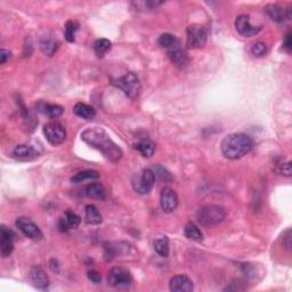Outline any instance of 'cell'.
Returning <instances> with one entry per match:
<instances>
[{"label":"cell","instance_id":"27","mask_svg":"<svg viewBox=\"0 0 292 292\" xmlns=\"http://www.w3.org/2000/svg\"><path fill=\"white\" fill-rule=\"evenodd\" d=\"M157 43L161 46L162 48H166L167 50H170L175 47H177L179 46V43L177 38L174 35L171 34H164L159 37V40H157Z\"/></svg>","mask_w":292,"mask_h":292},{"label":"cell","instance_id":"28","mask_svg":"<svg viewBox=\"0 0 292 292\" xmlns=\"http://www.w3.org/2000/svg\"><path fill=\"white\" fill-rule=\"evenodd\" d=\"M154 249L159 256L168 257L169 256V239L167 238V236H162V238L155 240Z\"/></svg>","mask_w":292,"mask_h":292},{"label":"cell","instance_id":"29","mask_svg":"<svg viewBox=\"0 0 292 292\" xmlns=\"http://www.w3.org/2000/svg\"><path fill=\"white\" fill-rule=\"evenodd\" d=\"M111 46H112V44H111V41L108 39H97L94 43V50L100 57H102L111 49Z\"/></svg>","mask_w":292,"mask_h":292},{"label":"cell","instance_id":"4","mask_svg":"<svg viewBox=\"0 0 292 292\" xmlns=\"http://www.w3.org/2000/svg\"><path fill=\"white\" fill-rule=\"evenodd\" d=\"M225 216L226 211L224 208L217 205L201 207L197 214L198 220L200 221L202 225L206 226L218 225L219 222L225 219Z\"/></svg>","mask_w":292,"mask_h":292},{"label":"cell","instance_id":"21","mask_svg":"<svg viewBox=\"0 0 292 292\" xmlns=\"http://www.w3.org/2000/svg\"><path fill=\"white\" fill-rule=\"evenodd\" d=\"M39 111L43 114L47 115L49 118H58L61 117L64 112V108L57 104H48V103H41L38 105Z\"/></svg>","mask_w":292,"mask_h":292},{"label":"cell","instance_id":"30","mask_svg":"<svg viewBox=\"0 0 292 292\" xmlns=\"http://www.w3.org/2000/svg\"><path fill=\"white\" fill-rule=\"evenodd\" d=\"M79 29V24L77 22L68 21L66 23V27H64V34H66V39L69 43H73L74 37H76V32Z\"/></svg>","mask_w":292,"mask_h":292},{"label":"cell","instance_id":"16","mask_svg":"<svg viewBox=\"0 0 292 292\" xmlns=\"http://www.w3.org/2000/svg\"><path fill=\"white\" fill-rule=\"evenodd\" d=\"M168 57L171 63L179 69H185L189 64L188 54L184 49L180 48L179 46L168 50Z\"/></svg>","mask_w":292,"mask_h":292},{"label":"cell","instance_id":"5","mask_svg":"<svg viewBox=\"0 0 292 292\" xmlns=\"http://www.w3.org/2000/svg\"><path fill=\"white\" fill-rule=\"evenodd\" d=\"M133 277L131 272L123 267L111 268L108 275L109 285L115 289H127L132 285Z\"/></svg>","mask_w":292,"mask_h":292},{"label":"cell","instance_id":"32","mask_svg":"<svg viewBox=\"0 0 292 292\" xmlns=\"http://www.w3.org/2000/svg\"><path fill=\"white\" fill-rule=\"evenodd\" d=\"M276 171L281 175L286 176V177H290L291 176V162L288 161L286 164H280L277 166Z\"/></svg>","mask_w":292,"mask_h":292},{"label":"cell","instance_id":"19","mask_svg":"<svg viewBox=\"0 0 292 292\" xmlns=\"http://www.w3.org/2000/svg\"><path fill=\"white\" fill-rule=\"evenodd\" d=\"M85 196L90 199H96V200H105L108 198V192L101 183H92L86 186Z\"/></svg>","mask_w":292,"mask_h":292},{"label":"cell","instance_id":"17","mask_svg":"<svg viewBox=\"0 0 292 292\" xmlns=\"http://www.w3.org/2000/svg\"><path fill=\"white\" fill-rule=\"evenodd\" d=\"M80 222H81L80 216H78L72 211H67L66 214H64V217L59 219L58 229L62 232H67L69 230H76L77 227L80 225Z\"/></svg>","mask_w":292,"mask_h":292},{"label":"cell","instance_id":"18","mask_svg":"<svg viewBox=\"0 0 292 292\" xmlns=\"http://www.w3.org/2000/svg\"><path fill=\"white\" fill-rule=\"evenodd\" d=\"M39 155L38 151L31 145H17L13 151V156L17 160H32Z\"/></svg>","mask_w":292,"mask_h":292},{"label":"cell","instance_id":"11","mask_svg":"<svg viewBox=\"0 0 292 292\" xmlns=\"http://www.w3.org/2000/svg\"><path fill=\"white\" fill-rule=\"evenodd\" d=\"M160 206L161 209L164 210L167 214H170L178 206V197L174 189L170 187H165L161 191L160 194Z\"/></svg>","mask_w":292,"mask_h":292},{"label":"cell","instance_id":"33","mask_svg":"<svg viewBox=\"0 0 292 292\" xmlns=\"http://www.w3.org/2000/svg\"><path fill=\"white\" fill-rule=\"evenodd\" d=\"M88 279H89L91 282H94V283L99 284L102 280V276L97 271H90V272H88Z\"/></svg>","mask_w":292,"mask_h":292},{"label":"cell","instance_id":"35","mask_svg":"<svg viewBox=\"0 0 292 292\" xmlns=\"http://www.w3.org/2000/svg\"><path fill=\"white\" fill-rule=\"evenodd\" d=\"M283 47L290 52L291 48H292V41H291V32L289 34H286L285 38H284V43H283Z\"/></svg>","mask_w":292,"mask_h":292},{"label":"cell","instance_id":"9","mask_svg":"<svg viewBox=\"0 0 292 292\" xmlns=\"http://www.w3.org/2000/svg\"><path fill=\"white\" fill-rule=\"evenodd\" d=\"M15 225L26 238H29L34 241H40L43 239V232L37 226L31 219L26 217H18L15 221Z\"/></svg>","mask_w":292,"mask_h":292},{"label":"cell","instance_id":"12","mask_svg":"<svg viewBox=\"0 0 292 292\" xmlns=\"http://www.w3.org/2000/svg\"><path fill=\"white\" fill-rule=\"evenodd\" d=\"M0 252H2L3 257L11 256V253L14 250V238L15 234L13 233L12 230L7 229L5 225H2L0 227Z\"/></svg>","mask_w":292,"mask_h":292},{"label":"cell","instance_id":"14","mask_svg":"<svg viewBox=\"0 0 292 292\" xmlns=\"http://www.w3.org/2000/svg\"><path fill=\"white\" fill-rule=\"evenodd\" d=\"M265 11L267 15L271 17V20L274 22L281 23L291 18V9H284L282 8L279 5L270 4L265 7Z\"/></svg>","mask_w":292,"mask_h":292},{"label":"cell","instance_id":"23","mask_svg":"<svg viewBox=\"0 0 292 292\" xmlns=\"http://www.w3.org/2000/svg\"><path fill=\"white\" fill-rule=\"evenodd\" d=\"M86 210V222L90 225H99L103 220V217H102L100 210L94 205H88L85 208Z\"/></svg>","mask_w":292,"mask_h":292},{"label":"cell","instance_id":"25","mask_svg":"<svg viewBox=\"0 0 292 292\" xmlns=\"http://www.w3.org/2000/svg\"><path fill=\"white\" fill-rule=\"evenodd\" d=\"M135 148L144 157H151L155 152V144L152 141H142L135 144Z\"/></svg>","mask_w":292,"mask_h":292},{"label":"cell","instance_id":"24","mask_svg":"<svg viewBox=\"0 0 292 292\" xmlns=\"http://www.w3.org/2000/svg\"><path fill=\"white\" fill-rule=\"evenodd\" d=\"M184 234H185V236H186L188 240L198 241V242H199V241L203 240V234H202L201 230L199 229V227L192 221L187 222L186 226H185Z\"/></svg>","mask_w":292,"mask_h":292},{"label":"cell","instance_id":"15","mask_svg":"<svg viewBox=\"0 0 292 292\" xmlns=\"http://www.w3.org/2000/svg\"><path fill=\"white\" fill-rule=\"evenodd\" d=\"M170 290L174 292H192L193 282L186 275H176L170 280Z\"/></svg>","mask_w":292,"mask_h":292},{"label":"cell","instance_id":"2","mask_svg":"<svg viewBox=\"0 0 292 292\" xmlns=\"http://www.w3.org/2000/svg\"><path fill=\"white\" fill-rule=\"evenodd\" d=\"M253 141L247 134L235 133L224 137L221 141L220 150L226 159L236 160L247 155L252 150Z\"/></svg>","mask_w":292,"mask_h":292},{"label":"cell","instance_id":"1","mask_svg":"<svg viewBox=\"0 0 292 292\" xmlns=\"http://www.w3.org/2000/svg\"><path fill=\"white\" fill-rule=\"evenodd\" d=\"M81 140L88 145L103 153L110 161L118 162L123 155L122 150L112 141V138L104 129L100 127L88 128L81 134Z\"/></svg>","mask_w":292,"mask_h":292},{"label":"cell","instance_id":"26","mask_svg":"<svg viewBox=\"0 0 292 292\" xmlns=\"http://www.w3.org/2000/svg\"><path fill=\"white\" fill-rule=\"evenodd\" d=\"M99 177H100V174L95 170H83L74 175L71 178V182L73 184H80V183L85 182V180L97 179Z\"/></svg>","mask_w":292,"mask_h":292},{"label":"cell","instance_id":"20","mask_svg":"<svg viewBox=\"0 0 292 292\" xmlns=\"http://www.w3.org/2000/svg\"><path fill=\"white\" fill-rule=\"evenodd\" d=\"M73 113L79 118L85 120H92L96 115V111L92 106L85 103H77L73 108Z\"/></svg>","mask_w":292,"mask_h":292},{"label":"cell","instance_id":"7","mask_svg":"<svg viewBox=\"0 0 292 292\" xmlns=\"http://www.w3.org/2000/svg\"><path fill=\"white\" fill-rule=\"evenodd\" d=\"M44 135L46 140L48 141L49 144L54 146L61 145L62 143L66 142L67 140V131L61 123L56 121H52L46 123L44 126Z\"/></svg>","mask_w":292,"mask_h":292},{"label":"cell","instance_id":"34","mask_svg":"<svg viewBox=\"0 0 292 292\" xmlns=\"http://www.w3.org/2000/svg\"><path fill=\"white\" fill-rule=\"evenodd\" d=\"M11 57V52L7 49H5L3 48L2 50H0V63L2 64H5L7 62V59Z\"/></svg>","mask_w":292,"mask_h":292},{"label":"cell","instance_id":"31","mask_svg":"<svg viewBox=\"0 0 292 292\" xmlns=\"http://www.w3.org/2000/svg\"><path fill=\"white\" fill-rule=\"evenodd\" d=\"M251 53L256 57H262L264 55H266L267 53V46L266 44L262 43V41H258V43H254L251 47Z\"/></svg>","mask_w":292,"mask_h":292},{"label":"cell","instance_id":"13","mask_svg":"<svg viewBox=\"0 0 292 292\" xmlns=\"http://www.w3.org/2000/svg\"><path fill=\"white\" fill-rule=\"evenodd\" d=\"M30 280L37 289L46 290L49 286V279L47 274H46L43 267L35 266L31 268L30 272Z\"/></svg>","mask_w":292,"mask_h":292},{"label":"cell","instance_id":"10","mask_svg":"<svg viewBox=\"0 0 292 292\" xmlns=\"http://www.w3.org/2000/svg\"><path fill=\"white\" fill-rule=\"evenodd\" d=\"M235 29L242 37H252L262 31V26L253 25L249 15H240L235 20Z\"/></svg>","mask_w":292,"mask_h":292},{"label":"cell","instance_id":"3","mask_svg":"<svg viewBox=\"0 0 292 292\" xmlns=\"http://www.w3.org/2000/svg\"><path fill=\"white\" fill-rule=\"evenodd\" d=\"M113 85L121 89L129 99L135 100L141 94L142 85L138 77L134 72H128L124 76L114 79Z\"/></svg>","mask_w":292,"mask_h":292},{"label":"cell","instance_id":"6","mask_svg":"<svg viewBox=\"0 0 292 292\" xmlns=\"http://www.w3.org/2000/svg\"><path fill=\"white\" fill-rule=\"evenodd\" d=\"M155 175L152 169H144L142 173L135 175L133 179V187L138 194H148L154 186Z\"/></svg>","mask_w":292,"mask_h":292},{"label":"cell","instance_id":"22","mask_svg":"<svg viewBox=\"0 0 292 292\" xmlns=\"http://www.w3.org/2000/svg\"><path fill=\"white\" fill-rule=\"evenodd\" d=\"M40 49L47 56H53L58 49V41L53 37H44L40 41Z\"/></svg>","mask_w":292,"mask_h":292},{"label":"cell","instance_id":"8","mask_svg":"<svg viewBox=\"0 0 292 292\" xmlns=\"http://www.w3.org/2000/svg\"><path fill=\"white\" fill-rule=\"evenodd\" d=\"M186 46L191 49H201L207 44V31L203 26L192 24L186 30Z\"/></svg>","mask_w":292,"mask_h":292}]
</instances>
